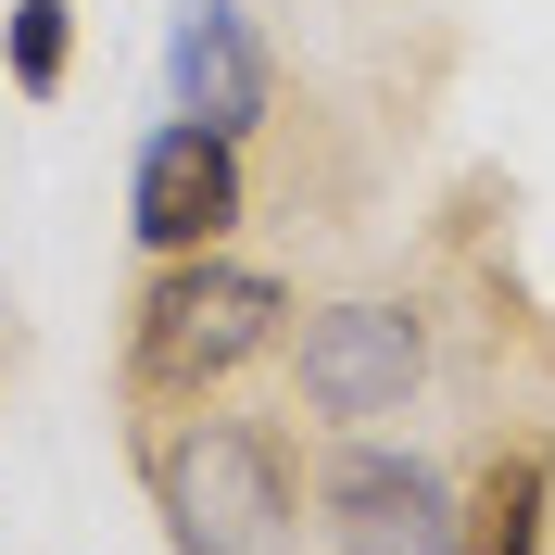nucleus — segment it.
I'll return each mask as SVG.
<instances>
[{"label":"nucleus","instance_id":"nucleus-6","mask_svg":"<svg viewBox=\"0 0 555 555\" xmlns=\"http://www.w3.org/2000/svg\"><path fill=\"white\" fill-rule=\"evenodd\" d=\"M165 76H177V114H203V127H266V38H253V13H228V0H190L165 38Z\"/></svg>","mask_w":555,"mask_h":555},{"label":"nucleus","instance_id":"nucleus-1","mask_svg":"<svg viewBox=\"0 0 555 555\" xmlns=\"http://www.w3.org/2000/svg\"><path fill=\"white\" fill-rule=\"evenodd\" d=\"M278 315H291V291H278L266 266H228V253H165V278L139 291V391H215L228 366H253V353L278 341Z\"/></svg>","mask_w":555,"mask_h":555},{"label":"nucleus","instance_id":"nucleus-3","mask_svg":"<svg viewBox=\"0 0 555 555\" xmlns=\"http://www.w3.org/2000/svg\"><path fill=\"white\" fill-rule=\"evenodd\" d=\"M328 543L341 555H467V505H454L416 454H341L328 467Z\"/></svg>","mask_w":555,"mask_h":555},{"label":"nucleus","instance_id":"nucleus-8","mask_svg":"<svg viewBox=\"0 0 555 555\" xmlns=\"http://www.w3.org/2000/svg\"><path fill=\"white\" fill-rule=\"evenodd\" d=\"M13 89H64V0H13Z\"/></svg>","mask_w":555,"mask_h":555},{"label":"nucleus","instance_id":"nucleus-7","mask_svg":"<svg viewBox=\"0 0 555 555\" xmlns=\"http://www.w3.org/2000/svg\"><path fill=\"white\" fill-rule=\"evenodd\" d=\"M543 518H555V454L505 442L467 492V555H543Z\"/></svg>","mask_w":555,"mask_h":555},{"label":"nucleus","instance_id":"nucleus-2","mask_svg":"<svg viewBox=\"0 0 555 555\" xmlns=\"http://www.w3.org/2000/svg\"><path fill=\"white\" fill-rule=\"evenodd\" d=\"M152 480H165L177 555H291V480H278V454L253 442L241 416L177 429Z\"/></svg>","mask_w":555,"mask_h":555},{"label":"nucleus","instance_id":"nucleus-4","mask_svg":"<svg viewBox=\"0 0 555 555\" xmlns=\"http://www.w3.org/2000/svg\"><path fill=\"white\" fill-rule=\"evenodd\" d=\"M127 215H139V241H152V253H215L228 228H241V139L203 127V114H177V127L139 152Z\"/></svg>","mask_w":555,"mask_h":555},{"label":"nucleus","instance_id":"nucleus-5","mask_svg":"<svg viewBox=\"0 0 555 555\" xmlns=\"http://www.w3.org/2000/svg\"><path fill=\"white\" fill-rule=\"evenodd\" d=\"M416 391V315L404 304H328L304 315V404L315 416H391Z\"/></svg>","mask_w":555,"mask_h":555}]
</instances>
